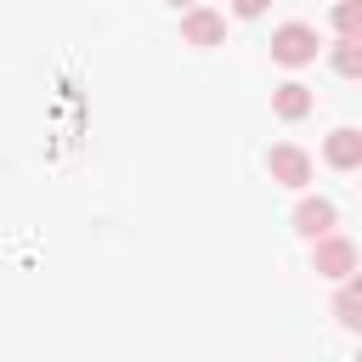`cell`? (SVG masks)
<instances>
[{
	"label": "cell",
	"instance_id": "obj_10",
	"mask_svg": "<svg viewBox=\"0 0 362 362\" xmlns=\"http://www.w3.org/2000/svg\"><path fill=\"white\" fill-rule=\"evenodd\" d=\"M334 68H339L345 79H356V74H362V40H339V45H334Z\"/></svg>",
	"mask_w": 362,
	"mask_h": 362
},
{
	"label": "cell",
	"instance_id": "obj_6",
	"mask_svg": "<svg viewBox=\"0 0 362 362\" xmlns=\"http://www.w3.org/2000/svg\"><path fill=\"white\" fill-rule=\"evenodd\" d=\"M322 158H328L334 170H356V164H362V130H351V124L334 130V136L322 141Z\"/></svg>",
	"mask_w": 362,
	"mask_h": 362
},
{
	"label": "cell",
	"instance_id": "obj_12",
	"mask_svg": "<svg viewBox=\"0 0 362 362\" xmlns=\"http://www.w3.org/2000/svg\"><path fill=\"white\" fill-rule=\"evenodd\" d=\"M175 6H181V0H175Z\"/></svg>",
	"mask_w": 362,
	"mask_h": 362
},
{
	"label": "cell",
	"instance_id": "obj_7",
	"mask_svg": "<svg viewBox=\"0 0 362 362\" xmlns=\"http://www.w3.org/2000/svg\"><path fill=\"white\" fill-rule=\"evenodd\" d=\"M272 113H277V119H288V124H294V119H305V113H311V90H305L300 79L277 85V90H272Z\"/></svg>",
	"mask_w": 362,
	"mask_h": 362
},
{
	"label": "cell",
	"instance_id": "obj_2",
	"mask_svg": "<svg viewBox=\"0 0 362 362\" xmlns=\"http://www.w3.org/2000/svg\"><path fill=\"white\" fill-rule=\"evenodd\" d=\"M311 266H317V277L345 283V277H356V243H351V238H339V232H328V238H317Z\"/></svg>",
	"mask_w": 362,
	"mask_h": 362
},
{
	"label": "cell",
	"instance_id": "obj_1",
	"mask_svg": "<svg viewBox=\"0 0 362 362\" xmlns=\"http://www.w3.org/2000/svg\"><path fill=\"white\" fill-rule=\"evenodd\" d=\"M317 28L311 23H283L277 34H272V62H283V68H305V62H317Z\"/></svg>",
	"mask_w": 362,
	"mask_h": 362
},
{
	"label": "cell",
	"instance_id": "obj_4",
	"mask_svg": "<svg viewBox=\"0 0 362 362\" xmlns=\"http://www.w3.org/2000/svg\"><path fill=\"white\" fill-rule=\"evenodd\" d=\"M181 40H187V45H221V40H226V17L192 6V11L181 17Z\"/></svg>",
	"mask_w": 362,
	"mask_h": 362
},
{
	"label": "cell",
	"instance_id": "obj_5",
	"mask_svg": "<svg viewBox=\"0 0 362 362\" xmlns=\"http://www.w3.org/2000/svg\"><path fill=\"white\" fill-rule=\"evenodd\" d=\"M334 221H339V209L328 204V198H300V209H294V226L317 243V238H328L334 232Z\"/></svg>",
	"mask_w": 362,
	"mask_h": 362
},
{
	"label": "cell",
	"instance_id": "obj_8",
	"mask_svg": "<svg viewBox=\"0 0 362 362\" xmlns=\"http://www.w3.org/2000/svg\"><path fill=\"white\" fill-rule=\"evenodd\" d=\"M334 317H339L345 328H356V322H362V283H356V277H345V288L334 294Z\"/></svg>",
	"mask_w": 362,
	"mask_h": 362
},
{
	"label": "cell",
	"instance_id": "obj_9",
	"mask_svg": "<svg viewBox=\"0 0 362 362\" xmlns=\"http://www.w3.org/2000/svg\"><path fill=\"white\" fill-rule=\"evenodd\" d=\"M334 28H339V40H356L362 34V0H339L334 6Z\"/></svg>",
	"mask_w": 362,
	"mask_h": 362
},
{
	"label": "cell",
	"instance_id": "obj_11",
	"mask_svg": "<svg viewBox=\"0 0 362 362\" xmlns=\"http://www.w3.org/2000/svg\"><path fill=\"white\" fill-rule=\"evenodd\" d=\"M266 6H272V0H232V11H238V17H260Z\"/></svg>",
	"mask_w": 362,
	"mask_h": 362
},
{
	"label": "cell",
	"instance_id": "obj_3",
	"mask_svg": "<svg viewBox=\"0 0 362 362\" xmlns=\"http://www.w3.org/2000/svg\"><path fill=\"white\" fill-rule=\"evenodd\" d=\"M266 170H272V181H277V187H305V181H311V153H300V147L277 141V147L266 153Z\"/></svg>",
	"mask_w": 362,
	"mask_h": 362
}]
</instances>
